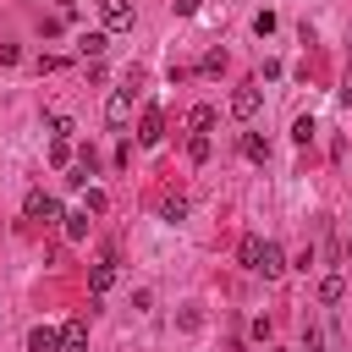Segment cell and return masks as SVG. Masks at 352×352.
<instances>
[{
	"label": "cell",
	"instance_id": "cell-5",
	"mask_svg": "<svg viewBox=\"0 0 352 352\" xmlns=\"http://www.w3.org/2000/svg\"><path fill=\"white\" fill-rule=\"evenodd\" d=\"M253 275H264V280H280V275H286V253H280V242H264V253H258Z\"/></svg>",
	"mask_w": 352,
	"mask_h": 352
},
{
	"label": "cell",
	"instance_id": "cell-15",
	"mask_svg": "<svg viewBox=\"0 0 352 352\" xmlns=\"http://www.w3.org/2000/svg\"><path fill=\"white\" fill-rule=\"evenodd\" d=\"M160 214H165L170 226H176V220H187V198H182V192H170V198L160 204Z\"/></svg>",
	"mask_w": 352,
	"mask_h": 352
},
{
	"label": "cell",
	"instance_id": "cell-18",
	"mask_svg": "<svg viewBox=\"0 0 352 352\" xmlns=\"http://www.w3.org/2000/svg\"><path fill=\"white\" fill-rule=\"evenodd\" d=\"M198 72H204V77H220V72H226V50H209V55H204V66H198Z\"/></svg>",
	"mask_w": 352,
	"mask_h": 352
},
{
	"label": "cell",
	"instance_id": "cell-6",
	"mask_svg": "<svg viewBox=\"0 0 352 352\" xmlns=\"http://www.w3.org/2000/svg\"><path fill=\"white\" fill-rule=\"evenodd\" d=\"M60 352H88V319H66L60 324Z\"/></svg>",
	"mask_w": 352,
	"mask_h": 352
},
{
	"label": "cell",
	"instance_id": "cell-16",
	"mask_svg": "<svg viewBox=\"0 0 352 352\" xmlns=\"http://www.w3.org/2000/svg\"><path fill=\"white\" fill-rule=\"evenodd\" d=\"M60 220H66V236H72V242L88 236V214H82V209H72V214H60Z\"/></svg>",
	"mask_w": 352,
	"mask_h": 352
},
{
	"label": "cell",
	"instance_id": "cell-7",
	"mask_svg": "<svg viewBox=\"0 0 352 352\" xmlns=\"http://www.w3.org/2000/svg\"><path fill=\"white\" fill-rule=\"evenodd\" d=\"M160 138H165V116L148 104V110H143V126H138V143H143V148H154Z\"/></svg>",
	"mask_w": 352,
	"mask_h": 352
},
{
	"label": "cell",
	"instance_id": "cell-8",
	"mask_svg": "<svg viewBox=\"0 0 352 352\" xmlns=\"http://www.w3.org/2000/svg\"><path fill=\"white\" fill-rule=\"evenodd\" d=\"M28 352H60V330L33 324V330H28Z\"/></svg>",
	"mask_w": 352,
	"mask_h": 352
},
{
	"label": "cell",
	"instance_id": "cell-22",
	"mask_svg": "<svg viewBox=\"0 0 352 352\" xmlns=\"http://www.w3.org/2000/svg\"><path fill=\"white\" fill-rule=\"evenodd\" d=\"M341 292H346V286H341V275H330V280L319 286V302H341Z\"/></svg>",
	"mask_w": 352,
	"mask_h": 352
},
{
	"label": "cell",
	"instance_id": "cell-13",
	"mask_svg": "<svg viewBox=\"0 0 352 352\" xmlns=\"http://www.w3.org/2000/svg\"><path fill=\"white\" fill-rule=\"evenodd\" d=\"M242 154H248L253 165H264V160H270V143H264L258 132H242Z\"/></svg>",
	"mask_w": 352,
	"mask_h": 352
},
{
	"label": "cell",
	"instance_id": "cell-10",
	"mask_svg": "<svg viewBox=\"0 0 352 352\" xmlns=\"http://www.w3.org/2000/svg\"><path fill=\"white\" fill-rule=\"evenodd\" d=\"M104 44H110V38H104V28H94V33H82V38H77V55H82V60H99V55H104Z\"/></svg>",
	"mask_w": 352,
	"mask_h": 352
},
{
	"label": "cell",
	"instance_id": "cell-20",
	"mask_svg": "<svg viewBox=\"0 0 352 352\" xmlns=\"http://www.w3.org/2000/svg\"><path fill=\"white\" fill-rule=\"evenodd\" d=\"M50 132H55V138H72V132H77V121H72V116H60V110H55V116H50Z\"/></svg>",
	"mask_w": 352,
	"mask_h": 352
},
{
	"label": "cell",
	"instance_id": "cell-21",
	"mask_svg": "<svg viewBox=\"0 0 352 352\" xmlns=\"http://www.w3.org/2000/svg\"><path fill=\"white\" fill-rule=\"evenodd\" d=\"M314 132H319V126H314V116H297V126H292V138H297V143H314Z\"/></svg>",
	"mask_w": 352,
	"mask_h": 352
},
{
	"label": "cell",
	"instance_id": "cell-24",
	"mask_svg": "<svg viewBox=\"0 0 352 352\" xmlns=\"http://www.w3.org/2000/svg\"><path fill=\"white\" fill-rule=\"evenodd\" d=\"M88 176H94L88 165H66V187H88Z\"/></svg>",
	"mask_w": 352,
	"mask_h": 352
},
{
	"label": "cell",
	"instance_id": "cell-2",
	"mask_svg": "<svg viewBox=\"0 0 352 352\" xmlns=\"http://www.w3.org/2000/svg\"><path fill=\"white\" fill-rule=\"evenodd\" d=\"M99 22H104V33L132 28V0H99Z\"/></svg>",
	"mask_w": 352,
	"mask_h": 352
},
{
	"label": "cell",
	"instance_id": "cell-3",
	"mask_svg": "<svg viewBox=\"0 0 352 352\" xmlns=\"http://www.w3.org/2000/svg\"><path fill=\"white\" fill-rule=\"evenodd\" d=\"M258 104H264L258 82H248V88H236V94H231V116H236V121H253V116H258Z\"/></svg>",
	"mask_w": 352,
	"mask_h": 352
},
{
	"label": "cell",
	"instance_id": "cell-17",
	"mask_svg": "<svg viewBox=\"0 0 352 352\" xmlns=\"http://www.w3.org/2000/svg\"><path fill=\"white\" fill-rule=\"evenodd\" d=\"M187 126H192V132H209V126H214V104H198V110L187 116Z\"/></svg>",
	"mask_w": 352,
	"mask_h": 352
},
{
	"label": "cell",
	"instance_id": "cell-9",
	"mask_svg": "<svg viewBox=\"0 0 352 352\" xmlns=\"http://www.w3.org/2000/svg\"><path fill=\"white\" fill-rule=\"evenodd\" d=\"M110 286H116V264L104 258V264H94V270H88V292H94V297H104Z\"/></svg>",
	"mask_w": 352,
	"mask_h": 352
},
{
	"label": "cell",
	"instance_id": "cell-26",
	"mask_svg": "<svg viewBox=\"0 0 352 352\" xmlns=\"http://www.w3.org/2000/svg\"><path fill=\"white\" fill-rule=\"evenodd\" d=\"M60 6H66V16H72V11H77V0H60Z\"/></svg>",
	"mask_w": 352,
	"mask_h": 352
},
{
	"label": "cell",
	"instance_id": "cell-1",
	"mask_svg": "<svg viewBox=\"0 0 352 352\" xmlns=\"http://www.w3.org/2000/svg\"><path fill=\"white\" fill-rule=\"evenodd\" d=\"M22 214H28V220H44V226H50V220H60V204H55V192L33 187V192L22 198Z\"/></svg>",
	"mask_w": 352,
	"mask_h": 352
},
{
	"label": "cell",
	"instance_id": "cell-14",
	"mask_svg": "<svg viewBox=\"0 0 352 352\" xmlns=\"http://www.w3.org/2000/svg\"><path fill=\"white\" fill-rule=\"evenodd\" d=\"M104 209H110V198L99 187H82V214H104Z\"/></svg>",
	"mask_w": 352,
	"mask_h": 352
},
{
	"label": "cell",
	"instance_id": "cell-12",
	"mask_svg": "<svg viewBox=\"0 0 352 352\" xmlns=\"http://www.w3.org/2000/svg\"><path fill=\"white\" fill-rule=\"evenodd\" d=\"M258 253H264V236H242V242H236V264H242V270H253Z\"/></svg>",
	"mask_w": 352,
	"mask_h": 352
},
{
	"label": "cell",
	"instance_id": "cell-23",
	"mask_svg": "<svg viewBox=\"0 0 352 352\" xmlns=\"http://www.w3.org/2000/svg\"><path fill=\"white\" fill-rule=\"evenodd\" d=\"M253 33L270 38V33H275V11H258V16H253Z\"/></svg>",
	"mask_w": 352,
	"mask_h": 352
},
{
	"label": "cell",
	"instance_id": "cell-11",
	"mask_svg": "<svg viewBox=\"0 0 352 352\" xmlns=\"http://www.w3.org/2000/svg\"><path fill=\"white\" fill-rule=\"evenodd\" d=\"M209 154H214V138H209V132H192V138H187V160H192V165H204Z\"/></svg>",
	"mask_w": 352,
	"mask_h": 352
},
{
	"label": "cell",
	"instance_id": "cell-25",
	"mask_svg": "<svg viewBox=\"0 0 352 352\" xmlns=\"http://www.w3.org/2000/svg\"><path fill=\"white\" fill-rule=\"evenodd\" d=\"M198 6L204 0H176V16H198Z\"/></svg>",
	"mask_w": 352,
	"mask_h": 352
},
{
	"label": "cell",
	"instance_id": "cell-4",
	"mask_svg": "<svg viewBox=\"0 0 352 352\" xmlns=\"http://www.w3.org/2000/svg\"><path fill=\"white\" fill-rule=\"evenodd\" d=\"M132 121V88H116L104 99V126H126Z\"/></svg>",
	"mask_w": 352,
	"mask_h": 352
},
{
	"label": "cell",
	"instance_id": "cell-19",
	"mask_svg": "<svg viewBox=\"0 0 352 352\" xmlns=\"http://www.w3.org/2000/svg\"><path fill=\"white\" fill-rule=\"evenodd\" d=\"M50 165H72V138H55L50 143Z\"/></svg>",
	"mask_w": 352,
	"mask_h": 352
}]
</instances>
